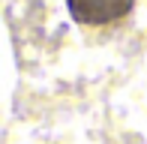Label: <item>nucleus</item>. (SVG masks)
<instances>
[{
	"instance_id": "f257e3e1",
	"label": "nucleus",
	"mask_w": 147,
	"mask_h": 144,
	"mask_svg": "<svg viewBox=\"0 0 147 144\" xmlns=\"http://www.w3.org/2000/svg\"><path fill=\"white\" fill-rule=\"evenodd\" d=\"M132 6L135 0H66V9L78 24H111Z\"/></svg>"
}]
</instances>
